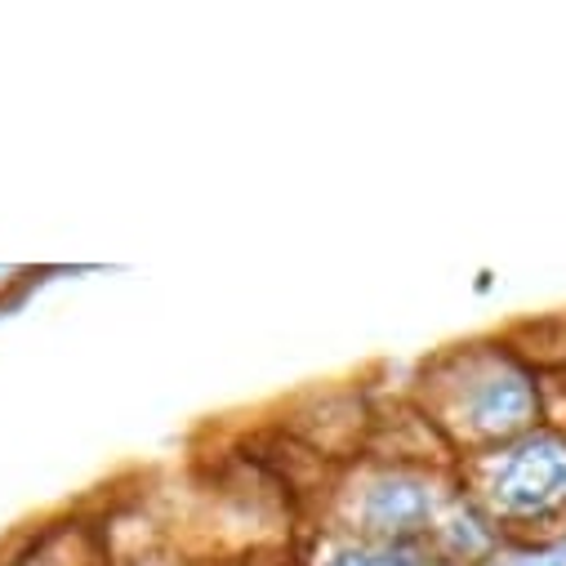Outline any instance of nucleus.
Instances as JSON below:
<instances>
[{"label": "nucleus", "mask_w": 566, "mask_h": 566, "mask_svg": "<svg viewBox=\"0 0 566 566\" xmlns=\"http://www.w3.org/2000/svg\"><path fill=\"white\" fill-rule=\"evenodd\" d=\"M429 548H433L447 566H491V562H500L504 553H513L509 539L500 535V526H495L464 491H455L451 504L442 509V517H438V526H433V535H429Z\"/></svg>", "instance_id": "20e7f679"}, {"label": "nucleus", "mask_w": 566, "mask_h": 566, "mask_svg": "<svg viewBox=\"0 0 566 566\" xmlns=\"http://www.w3.org/2000/svg\"><path fill=\"white\" fill-rule=\"evenodd\" d=\"M460 491L455 464L429 455H366L353 464L326 504L322 531L392 544H429L442 509Z\"/></svg>", "instance_id": "7ed1b4c3"}, {"label": "nucleus", "mask_w": 566, "mask_h": 566, "mask_svg": "<svg viewBox=\"0 0 566 566\" xmlns=\"http://www.w3.org/2000/svg\"><path fill=\"white\" fill-rule=\"evenodd\" d=\"M548 388H553V401H557V397L566 401V361H557V366L548 370Z\"/></svg>", "instance_id": "6e6552de"}, {"label": "nucleus", "mask_w": 566, "mask_h": 566, "mask_svg": "<svg viewBox=\"0 0 566 566\" xmlns=\"http://www.w3.org/2000/svg\"><path fill=\"white\" fill-rule=\"evenodd\" d=\"M410 410L442 451L464 464L553 419V388L513 335H478L419 361Z\"/></svg>", "instance_id": "f257e3e1"}, {"label": "nucleus", "mask_w": 566, "mask_h": 566, "mask_svg": "<svg viewBox=\"0 0 566 566\" xmlns=\"http://www.w3.org/2000/svg\"><path fill=\"white\" fill-rule=\"evenodd\" d=\"M295 566H447L429 544H392V539H357L339 531H322L308 539Z\"/></svg>", "instance_id": "39448f33"}, {"label": "nucleus", "mask_w": 566, "mask_h": 566, "mask_svg": "<svg viewBox=\"0 0 566 566\" xmlns=\"http://www.w3.org/2000/svg\"><path fill=\"white\" fill-rule=\"evenodd\" d=\"M509 566H566V539H557V544H539V548H522Z\"/></svg>", "instance_id": "0eeeda50"}, {"label": "nucleus", "mask_w": 566, "mask_h": 566, "mask_svg": "<svg viewBox=\"0 0 566 566\" xmlns=\"http://www.w3.org/2000/svg\"><path fill=\"white\" fill-rule=\"evenodd\" d=\"M14 566H107V562L90 548L85 531L63 526V531H45V535L32 544V553H28L23 562H14Z\"/></svg>", "instance_id": "423d86ee"}, {"label": "nucleus", "mask_w": 566, "mask_h": 566, "mask_svg": "<svg viewBox=\"0 0 566 566\" xmlns=\"http://www.w3.org/2000/svg\"><path fill=\"white\" fill-rule=\"evenodd\" d=\"M460 491L500 526L513 553L566 539V419L455 464Z\"/></svg>", "instance_id": "f03ea898"}]
</instances>
